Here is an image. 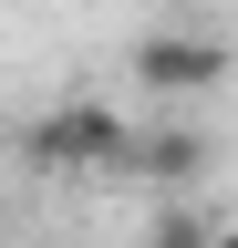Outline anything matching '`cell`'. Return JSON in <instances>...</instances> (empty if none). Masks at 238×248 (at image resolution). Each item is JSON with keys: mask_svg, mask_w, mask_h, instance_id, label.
I'll return each mask as SVG.
<instances>
[{"mask_svg": "<svg viewBox=\"0 0 238 248\" xmlns=\"http://www.w3.org/2000/svg\"><path fill=\"white\" fill-rule=\"evenodd\" d=\"M125 135H135V124L114 114V104L73 93V104H52V114L21 124V155H32L42 176H83V166H114V155H125Z\"/></svg>", "mask_w": 238, "mask_h": 248, "instance_id": "obj_1", "label": "cell"}, {"mask_svg": "<svg viewBox=\"0 0 238 248\" xmlns=\"http://www.w3.org/2000/svg\"><path fill=\"white\" fill-rule=\"evenodd\" d=\"M125 73L156 93V104H187V93H218V83L238 73V52L207 42V31H145V42L125 52Z\"/></svg>", "mask_w": 238, "mask_h": 248, "instance_id": "obj_2", "label": "cell"}, {"mask_svg": "<svg viewBox=\"0 0 238 248\" xmlns=\"http://www.w3.org/2000/svg\"><path fill=\"white\" fill-rule=\"evenodd\" d=\"M114 166H125V176H145L156 197H187V186L207 176V135H187V124H135Z\"/></svg>", "mask_w": 238, "mask_h": 248, "instance_id": "obj_3", "label": "cell"}, {"mask_svg": "<svg viewBox=\"0 0 238 248\" xmlns=\"http://www.w3.org/2000/svg\"><path fill=\"white\" fill-rule=\"evenodd\" d=\"M145 248H207V217H197L187 197H166L156 217H145Z\"/></svg>", "mask_w": 238, "mask_h": 248, "instance_id": "obj_4", "label": "cell"}, {"mask_svg": "<svg viewBox=\"0 0 238 248\" xmlns=\"http://www.w3.org/2000/svg\"><path fill=\"white\" fill-rule=\"evenodd\" d=\"M207 248H238V217H218V228H207Z\"/></svg>", "mask_w": 238, "mask_h": 248, "instance_id": "obj_5", "label": "cell"}]
</instances>
